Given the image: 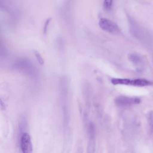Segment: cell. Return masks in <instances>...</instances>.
<instances>
[{"mask_svg": "<svg viewBox=\"0 0 153 153\" xmlns=\"http://www.w3.org/2000/svg\"><path fill=\"white\" fill-rule=\"evenodd\" d=\"M34 54H35V56L37 61L38 62V63L40 65H43L44 64V59H43L42 57L41 56V55L39 54V53L36 51H35Z\"/></svg>", "mask_w": 153, "mask_h": 153, "instance_id": "obj_10", "label": "cell"}, {"mask_svg": "<svg viewBox=\"0 0 153 153\" xmlns=\"http://www.w3.org/2000/svg\"><path fill=\"white\" fill-rule=\"evenodd\" d=\"M20 148L22 153H32V142L29 133H24L22 134L20 139Z\"/></svg>", "mask_w": 153, "mask_h": 153, "instance_id": "obj_4", "label": "cell"}, {"mask_svg": "<svg viewBox=\"0 0 153 153\" xmlns=\"http://www.w3.org/2000/svg\"><path fill=\"white\" fill-rule=\"evenodd\" d=\"M129 60L135 66L137 70L141 71L143 66V61L140 56L136 53H131L128 56Z\"/></svg>", "mask_w": 153, "mask_h": 153, "instance_id": "obj_8", "label": "cell"}, {"mask_svg": "<svg viewBox=\"0 0 153 153\" xmlns=\"http://www.w3.org/2000/svg\"><path fill=\"white\" fill-rule=\"evenodd\" d=\"M57 44H58V47L59 49L60 50H63V47H64V42H63V40L62 38H60L58 39V41H57Z\"/></svg>", "mask_w": 153, "mask_h": 153, "instance_id": "obj_12", "label": "cell"}, {"mask_svg": "<svg viewBox=\"0 0 153 153\" xmlns=\"http://www.w3.org/2000/svg\"><path fill=\"white\" fill-rule=\"evenodd\" d=\"M140 102V99L127 96H119L115 99V103L119 106H129L137 104Z\"/></svg>", "mask_w": 153, "mask_h": 153, "instance_id": "obj_6", "label": "cell"}, {"mask_svg": "<svg viewBox=\"0 0 153 153\" xmlns=\"http://www.w3.org/2000/svg\"><path fill=\"white\" fill-rule=\"evenodd\" d=\"M130 31L131 35L137 39H141L142 36V32L138 24L132 19L129 20Z\"/></svg>", "mask_w": 153, "mask_h": 153, "instance_id": "obj_7", "label": "cell"}, {"mask_svg": "<svg viewBox=\"0 0 153 153\" xmlns=\"http://www.w3.org/2000/svg\"><path fill=\"white\" fill-rule=\"evenodd\" d=\"M113 0H104L103 1V8L105 11H109L111 10L112 6Z\"/></svg>", "mask_w": 153, "mask_h": 153, "instance_id": "obj_9", "label": "cell"}, {"mask_svg": "<svg viewBox=\"0 0 153 153\" xmlns=\"http://www.w3.org/2000/svg\"><path fill=\"white\" fill-rule=\"evenodd\" d=\"M50 20H51V19H48L46 20L45 24H44V27H43V30H44V33H46V32H47L48 30V27L49 26V24H50Z\"/></svg>", "mask_w": 153, "mask_h": 153, "instance_id": "obj_11", "label": "cell"}, {"mask_svg": "<svg viewBox=\"0 0 153 153\" xmlns=\"http://www.w3.org/2000/svg\"><path fill=\"white\" fill-rule=\"evenodd\" d=\"M72 0H66L62 7V17L64 21L68 23L71 22L72 15Z\"/></svg>", "mask_w": 153, "mask_h": 153, "instance_id": "obj_5", "label": "cell"}, {"mask_svg": "<svg viewBox=\"0 0 153 153\" xmlns=\"http://www.w3.org/2000/svg\"><path fill=\"white\" fill-rule=\"evenodd\" d=\"M99 25L103 30L111 34L117 35L120 33V29L118 26L115 23L108 19H100L99 22Z\"/></svg>", "mask_w": 153, "mask_h": 153, "instance_id": "obj_3", "label": "cell"}, {"mask_svg": "<svg viewBox=\"0 0 153 153\" xmlns=\"http://www.w3.org/2000/svg\"><path fill=\"white\" fill-rule=\"evenodd\" d=\"M13 67L14 69L31 78H36L39 75L37 69L28 59L20 58L17 59L14 62Z\"/></svg>", "mask_w": 153, "mask_h": 153, "instance_id": "obj_1", "label": "cell"}, {"mask_svg": "<svg viewBox=\"0 0 153 153\" xmlns=\"http://www.w3.org/2000/svg\"><path fill=\"white\" fill-rule=\"evenodd\" d=\"M111 82L114 85H132L137 87H145L150 85L152 82L145 79H129V78H113L111 79Z\"/></svg>", "mask_w": 153, "mask_h": 153, "instance_id": "obj_2", "label": "cell"}]
</instances>
